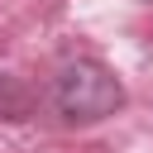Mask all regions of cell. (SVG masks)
<instances>
[{"label":"cell","instance_id":"cell-1","mask_svg":"<svg viewBox=\"0 0 153 153\" xmlns=\"http://www.w3.org/2000/svg\"><path fill=\"white\" fill-rule=\"evenodd\" d=\"M48 100H53V110L67 124H100V120L120 115L124 86H120V76L100 57L76 53V57H62L57 62V72L48 81Z\"/></svg>","mask_w":153,"mask_h":153},{"label":"cell","instance_id":"cell-2","mask_svg":"<svg viewBox=\"0 0 153 153\" xmlns=\"http://www.w3.org/2000/svg\"><path fill=\"white\" fill-rule=\"evenodd\" d=\"M29 115H33V96L10 72H0V120H29Z\"/></svg>","mask_w":153,"mask_h":153}]
</instances>
